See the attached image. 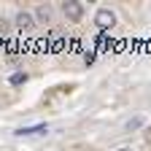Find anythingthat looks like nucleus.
Segmentation results:
<instances>
[{
  "label": "nucleus",
  "mask_w": 151,
  "mask_h": 151,
  "mask_svg": "<svg viewBox=\"0 0 151 151\" xmlns=\"http://www.w3.org/2000/svg\"><path fill=\"white\" fill-rule=\"evenodd\" d=\"M62 14L68 16V22L78 24L81 19H84V6L78 3V0H68V3H62Z\"/></svg>",
  "instance_id": "obj_1"
},
{
  "label": "nucleus",
  "mask_w": 151,
  "mask_h": 151,
  "mask_svg": "<svg viewBox=\"0 0 151 151\" xmlns=\"http://www.w3.org/2000/svg\"><path fill=\"white\" fill-rule=\"evenodd\" d=\"M94 24H97L100 30H111L113 24H116V14H113L111 8H100L97 14H94Z\"/></svg>",
  "instance_id": "obj_2"
},
{
  "label": "nucleus",
  "mask_w": 151,
  "mask_h": 151,
  "mask_svg": "<svg viewBox=\"0 0 151 151\" xmlns=\"http://www.w3.org/2000/svg\"><path fill=\"white\" fill-rule=\"evenodd\" d=\"M16 27H19V30H32V27H35V16H32L30 11H19V14H16Z\"/></svg>",
  "instance_id": "obj_3"
},
{
  "label": "nucleus",
  "mask_w": 151,
  "mask_h": 151,
  "mask_svg": "<svg viewBox=\"0 0 151 151\" xmlns=\"http://www.w3.org/2000/svg\"><path fill=\"white\" fill-rule=\"evenodd\" d=\"M43 132H49L46 124H35V127H19L16 135H19V138H30V135H43Z\"/></svg>",
  "instance_id": "obj_4"
},
{
  "label": "nucleus",
  "mask_w": 151,
  "mask_h": 151,
  "mask_svg": "<svg viewBox=\"0 0 151 151\" xmlns=\"http://www.w3.org/2000/svg\"><path fill=\"white\" fill-rule=\"evenodd\" d=\"M35 16H38V22H43V24H49V22H51V11H49L46 6H38Z\"/></svg>",
  "instance_id": "obj_5"
},
{
  "label": "nucleus",
  "mask_w": 151,
  "mask_h": 151,
  "mask_svg": "<svg viewBox=\"0 0 151 151\" xmlns=\"http://www.w3.org/2000/svg\"><path fill=\"white\" fill-rule=\"evenodd\" d=\"M138 127H143V116H135V119H129V122L124 124V129H127V132H132V129H138Z\"/></svg>",
  "instance_id": "obj_6"
},
{
  "label": "nucleus",
  "mask_w": 151,
  "mask_h": 151,
  "mask_svg": "<svg viewBox=\"0 0 151 151\" xmlns=\"http://www.w3.org/2000/svg\"><path fill=\"white\" fill-rule=\"evenodd\" d=\"M49 49H51L54 54H57V51H62V49H65V38H60V35H54V41H51V46H49Z\"/></svg>",
  "instance_id": "obj_7"
},
{
  "label": "nucleus",
  "mask_w": 151,
  "mask_h": 151,
  "mask_svg": "<svg viewBox=\"0 0 151 151\" xmlns=\"http://www.w3.org/2000/svg\"><path fill=\"white\" fill-rule=\"evenodd\" d=\"M8 81H11L14 86H19V84H24V81H27V76H24V73H14L11 78H8Z\"/></svg>",
  "instance_id": "obj_8"
},
{
  "label": "nucleus",
  "mask_w": 151,
  "mask_h": 151,
  "mask_svg": "<svg viewBox=\"0 0 151 151\" xmlns=\"http://www.w3.org/2000/svg\"><path fill=\"white\" fill-rule=\"evenodd\" d=\"M119 151H129V148H119Z\"/></svg>",
  "instance_id": "obj_9"
},
{
  "label": "nucleus",
  "mask_w": 151,
  "mask_h": 151,
  "mask_svg": "<svg viewBox=\"0 0 151 151\" xmlns=\"http://www.w3.org/2000/svg\"><path fill=\"white\" fill-rule=\"evenodd\" d=\"M148 138H151V132H148Z\"/></svg>",
  "instance_id": "obj_10"
}]
</instances>
